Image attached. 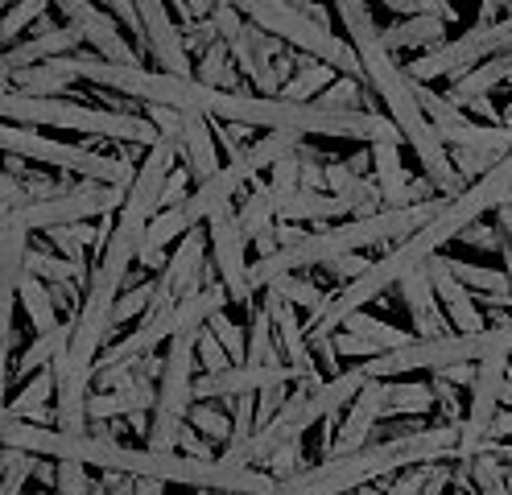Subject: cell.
I'll return each instance as SVG.
<instances>
[{"instance_id":"1","label":"cell","mask_w":512,"mask_h":495,"mask_svg":"<svg viewBox=\"0 0 512 495\" xmlns=\"http://www.w3.org/2000/svg\"><path fill=\"white\" fill-rule=\"evenodd\" d=\"M0 438H5V446L29 450L38 458L83 462V467H95V471H120V475H137V479L186 483L195 491L273 495L281 487L261 467H232V462H223V458H195V454H174V450L128 446L120 438H100V434H67V429H58V425H38L25 417H5Z\"/></svg>"},{"instance_id":"2","label":"cell","mask_w":512,"mask_h":495,"mask_svg":"<svg viewBox=\"0 0 512 495\" xmlns=\"http://www.w3.org/2000/svg\"><path fill=\"white\" fill-rule=\"evenodd\" d=\"M335 5V17L347 33V42L356 46L360 54V66H364V83L372 87L376 99H384V108H389V120L397 124L401 141L413 149V157L422 161V174L430 178V186L446 198H455L467 182L463 174L455 170L451 161V149H446V141L438 137V128L430 124V116L422 112L418 104V91H413V79L397 66L393 50L384 46L380 29L372 25V13L364 0H331Z\"/></svg>"},{"instance_id":"3","label":"cell","mask_w":512,"mask_h":495,"mask_svg":"<svg viewBox=\"0 0 512 495\" xmlns=\"http://www.w3.org/2000/svg\"><path fill=\"white\" fill-rule=\"evenodd\" d=\"M5 124H25V128H67V132H87V137H112L137 149H153L162 141V132L149 116H128L120 108H87L79 99H38V95H21L5 91L0 99Z\"/></svg>"},{"instance_id":"4","label":"cell","mask_w":512,"mask_h":495,"mask_svg":"<svg viewBox=\"0 0 512 495\" xmlns=\"http://www.w3.org/2000/svg\"><path fill=\"white\" fill-rule=\"evenodd\" d=\"M492 355H512V326H488V330H479V335H459V330H451V335L413 339L409 347L364 359V372L372 380H397L405 372H442V368L479 363Z\"/></svg>"},{"instance_id":"5","label":"cell","mask_w":512,"mask_h":495,"mask_svg":"<svg viewBox=\"0 0 512 495\" xmlns=\"http://www.w3.org/2000/svg\"><path fill=\"white\" fill-rule=\"evenodd\" d=\"M207 322H190L166 347L162 372H157V405L149 413L145 446L149 450H174L182 438L186 413L195 405V363H199V335Z\"/></svg>"},{"instance_id":"6","label":"cell","mask_w":512,"mask_h":495,"mask_svg":"<svg viewBox=\"0 0 512 495\" xmlns=\"http://www.w3.org/2000/svg\"><path fill=\"white\" fill-rule=\"evenodd\" d=\"M228 5H236L252 25H261L265 33H273V38L298 46L302 54H310L318 62L335 66L339 75L364 79L356 46H351L347 38H339V33H331L323 21H314L306 9H294L290 0H228Z\"/></svg>"},{"instance_id":"7","label":"cell","mask_w":512,"mask_h":495,"mask_svg":"<svg viewBox=\"0 0 512 495\" xmlns=\"http://www.w3.org/2000/svg\"><path fill=\"white\" fill-rule=\"evenodd\" d=\"M0 145H5V153H13V157L54 165V170H71V174H83L87 182H104V186H120V190H128L133 178H137V170L128 165V157H100V153H91L83 145L42 137L38 128H25V124H5L0 128Z\"/></svg>"},{"instance_id":"8","label":"cell","mask_w":512,"mask_h":495,"mask_svg":"<svg viewBox=\"0 0 512 495\" xmlns=\"http://www.w3.org/2000/svg\"><path fill=\"white\" fill-rule=\"evenodd\" d=\"M512 50V13H504L500 21H479L475 29L459 33L455 42H442L430 54L413 58L405 66V75L413 83H434V79H459L467 71H475L479 62H488L492 54Z\"/></svg>"},{"instance_id":"9","label":"cell","mask_w":512,"mask_h":495,"mask_svg":"<svg viewBox=\"0 0 512 495\" xmlns=\"http://www.w3.org/2000/svg\"><path fill=\"white\" fill-rule=\"evenodd\" d=\"M128 190L120 186H104V182H79L71 194L46 198V203H25L13 215L25 223V231H54V227H71V223H87V219H108L124 207Z\"/></svg>"},{"instance_id":"10","label":"cell","mask_w":512,"mask_h":495,"mask_svg":"<svg viewBox=\"0 0 512 495\" xmlns=\"http://www.w3.org/2000/svg\"><path fill=\"white\" fill-rule=\"evenodd\" d=\"M207 236H211V260H215V269H219V281L223 289H228V302L236 306H252L256 302V289H252V277H248V260H244V244L248 236L240 231V219L228 207H219L211 219H207Z\"/></svg>"},{"instance_id":"11","label":"cell","mask_w":512,"mask_h":495,"mask_svg":"<svg viewBox=\"0 0 512 495\" xmlns=\"http://www.w3.org/2000/svg\"><path fill=\"white\" fill-rule=\"evenodd\" d=\"M137 17H141V38H145L141 50L157 62V71L195 79V62H190L186 38L178 33L174 13H170L166 0H137Z\"/></svg>"},{"instance_id":"12","label":"cell","mask_w":512,"mask_h":495,"mask_svg":"<svg viewBox=\"0 0 512 495\" xmlns=\"http://www.w3.org/2000/svg\"><path fill=\"white\" fill-rule=\"evenodd\" d=\"M384 417V380H368L360 388V396L343 409L339 425H335V438L327 446V458H343V454H356L372 442V429Z\"/></svg>"},{"instance_id":"13","label":"cell","mask_w":512,"mask_h":495,"mask_svg":"<svg viewBox=\"0 0 512 495\" xmlns=\"http://www.w3.org/2000/svg\"><path fill=\"white\" fill-rule=\"evenodd\" d=\"M46 21V17H42ZM87 38H83V29L71 25V21H62V25H42L34 38H21L17 46L5 50V58H0V71L13 75V71H25V66H38V62H54L62 54H83Z\"/></svg>"},{"instance_id":"14","label":"cell","mask_w":512,"mask_h":495,"mask_svg":"<svg viewBox=\"0 0 512 495\" xmlns=\"http://www.w3.org/2000/svg\"><path fill=\"white\" fill-rule=\"evenodd\" d=\"M228 46H232L236 66L256 83V95H281L285 83H281L277 66H273V58L281 54V38H273V33H265L261 25L248 21Z\"/></svg>"},{"instance_id":"15","label":"cell","mask_w":512,"mask_h":495,"mask_svg":"<svg viewBox=\"0 0 512 495\" xmlns=\"http://www.w3.org/2000/svg\"><path fill=\"white\" fill-rule=\"evenodd\" d=\"M401 297H405V310L413 318V335L418 339H434V335H451V318L442 314V302H438V289L430 281V264L413 269L401 277Z\"/></svg>"},{"instance_id":"16","label":"cell","mask_w":512,"mask_h":495,"mask_svg":"<svg viewBox=\"0 0 512 495\" xmlns=\"http://www.w3.org/2000/svg\"><path fill=\"white\" fill-rule=\"evenodd\" d=\"M211 116L203 112H182V128H178V157H182V170H190V178L207 182L223 170L219 161V141L211 137Z\"/></svg>"},{"instance_id":"17","label":"cell","mask_w":512,"mask_h":495,"mask_svg":"<svg viewBox=\"0 0 512 495\" xmlns=\"http://www.w3.org/2000/svg\"><path fill=\"white\" fill-rule=\"evenodd\" d=\"M430 281H434V289H438L442 314L451 318V330H459V335H479V330H488V318L479 314L471 289H467L451 269H446L438 256L430 260Z\"/></svg>"},{"instance_id":"18","label":"cell","mask_w":512,"mask_h":495,"mask_svg":"<svg viewBox=\"0 0 512 495\" xmlns=\"http://www.w3.org/2000/svg\"><path fill=\"white\" fill-rule=\"evenodd\" d=\"M368 153H372V182L384 194V207H405L409 174L401 165V132H393V137H384V141H372Z\"/></svg>"},{"instance_id":"19","label":"cell","mask_w":512,"mask_h":495,"mask_svg":"<svg viewBox=\"0 0 512 495\" xmlns=\"http://www.w3.org/2000/svg\"><path fill=\"white\" fill-rule=\"evenodd\" d=\"M504 83H512V50H504V54H492L488 62H479L475 71H467V75H459L455 83H451V104L455 108H467L471 99H484V95H492L496 87H504Z\"/></svg>"},{"instance_id":"20","label":"cell","mask_w":512,"mask_h":495,"mask_svg":"<svg viewBox=\"0 0 512 495\" xmlns=\"http://www.w3.org/2000/svg\"><path fill=\"white\" fill-rule=\"evenodd\" d=\"M71 343V322H62L54 330H46V335H38L34 343H29L13 363H9V384H25L29 376H38L42 368H50V363L67 351Z\"/></svg>"},{"instance_id":"21","label":"cell","mask_w":512,"mask_h":495,"mask_svg":"<svg viewBox=\"0 0 512 495\" xmlns=\"http://www.w3.org/2000/svg\"><path fill=\"white\" fill-rule=\"evenodd\" d=\"M339 215H356V207L339 194H327V190H298L290 203L277 207V219H290V223H327Z\"/></svg>"},{"instance_id":"22","label":"cell","mask_w":512,"mask_h":495,"mask_svg":"<svg viewBox=\"0 0 512 495\" xmlns=\"http://www.w3.org/2000/svg\"><path fill=\"white\" fill-rule=\"evenodd\" d=\"M446 25L442 17H426V13H418V17H401L397 25H389V29H380V38H384V46H389L393 54L397 50H426V46H442L446 42Z\"/></svg>"},{"instance_id":"23","label":"cell","mask_w":512,"mask_h":495,"mask_svg":"<svg viewBox=\"0 0 512 495\" xmlns=\"http://www.w3.org/2000/svg\"><path fill=\"white\" fill-rule=\"evenodd\" d=\"M248 314V351H244V363H252V368H281V347H277V326H273V314H269V306L261 302V306H248L244 310Z\"/></svg>"},{"instance_id":"24","label":"cell","mask_w":512,"mask_h":495,"mask_svg":"<svg viewBox=\"0 0 512 495\" xmlns=\"http://www.w3.org/2000/svg\"><path fill=\"white\" fill-rule=\"evenodd\" d=\"M5 91H21V95H38V99H58L62 91H67L75 79L71 71L62 66V58L54 62H38V66H25V71H13L5 75Z\"/></svg>"},{"instance_id":"25","label":"cell","mask_w":512,"mask_h":495,"mask_svg":"<svg viewBox=\"0 0 512 495\" xmlns=\"http://www.w3.org/2000/svg\"><path fill=\"white\" fill-rule=\"evenodd\" d=\"M17 306H21V314L29 318V326L38 330V335H46V330H54V326H62V310L54 306V293H50V285L42 281V277H34V273H25L21 277V285H17Z\"/></svg>"},{"instance_id":"26","label":"cell","mask_w":512,"mask_h":495,"mask_svg":"<svg viewBox=\"0 0 512 495\" xmlns=\"http://www.w3.org/2000/svg\"><path fill=\"white\" fill-rule=\"evenodd\" d=\"M438 260L451 269L471 293H484V297H492V302H512V285H508V273H500V269H484V264H471V260H455V256H442L438 252Z\"/></svg>"},{"instance_id":"27","label":"cell","mask_w":512,"mask_h":495,"mask_svg":"<svg viewBox=\"0 0 512 495\" xmlns=\"http://www.w3.org/2000/svg\"><path fill=\"white\" fill-rule=\"evenodd\" d=\"M236 219H240V231L248 236V244L256 236H265V231L277 227V198H273V186L261 182V186H252L244 194V203L236 207Z\"/></svg>"},{"instance_id":"28","label":"cell","mask_w":512,"mask_h":495,"mask_svg":"<svg viewBox=\"0 0 512 495\" xmlns=\"http://www.w3.org/2000/svg\"><path fill=\"white\" fill-rule=\"evenodd\" d=\"M434 388L426 380H384V417H409L434 409Z\"/></svg>"},{"instance_id":"29","label":"cell","mask_w":512,"mask_h":495,"mask_svg":"<svg viewBox=\"0 0 512 495\" xmlns=\"http://www.w3.org/2000/svg\"><path fill=\"white\" fill-rule=\"evenodd\" d=\"M195 79L199 83H207V87H223V91H244V71L236 66V58H232V46L228 42H215L203 58H199V66H195Z\"/></svg>"},{"instance_id":"30","label":"cell","mask_w":512,"mask_h":495,"mask_svg":"<svg viewBox=\"0 0 512 495\" xmlns=\"http://www.w3.org/2000/svg\"><path fill=\"white\" fill-rule=\"evenodd\" d=\"M50 396H58V363H50V368H42L38 376H29L13 396H9V409L5 417H29L34 409H46Z\"/></svg>"},{"instance_id":"31","label":"cell","mask_w":512,"mask_h":495,"mask_svg":"<svg viewBox=\"0 0 512 495\" xmlns=\"http://www.w3.org/2000/svg\"><path fill=\"white\" fill-rule=\"evenodd\" d=\"M339 79V71L335 66H327V62H318V58H306V66L302 71L285 83V99H298V104H314V99H323V91L331 87Z\"/></svg>"},{"instance_id":"32","label":"cell","mask_w":512,"mask_h":495,"mask_svg":"<svg viewBox=\"0 0 512 495\" xmlns=\"http://www.w3.org/2000/svg\"><path fill=\"white\" fill-rule=\"evenodd\" d=\"M508 462L496 454V450H484L471 458V479H475V491L479 495H512L508 491Z\"/></svg>"},{"instance_id":"33","label":"cell","mask_w":512,"mask_h":495,"mask_svg":"<svg viewBox=\"0 0 512 495\" xmlns=\"http://www.w3.org/2000/svg\"><path fill=\"white\" fill-rule=\"evenodd\" d=\"M339 330H356V335H364V339H372V343H380L384 351H397V347H409L418 335H409V330H393V326H384L380 318H372V314H364V310H356L351 314Z\"/></svg>"},{"instance_id":"34","label":"cell","mask_w":512,"mask_h":495,"mask_svg":"<svg viewBox=\"0 0 512 495\" xmlns=\"http://www.w3.org/2000/svg\"><path fill=\"white\" fill-rule=\"evenodd\" d=\"M149 277H153V273L133 277V281H128V289L116 297V314H112V322H116V326L133 322V318H141V314H149L153 297H157V281H149Z\"/></svg>"},{"instance_id":"35","label":"cell","mask_w":512,"mask_h":495,"mask_svg":"<svg viewBox=\"0 0 512 495\" xmlns=\"http://www.w3.org/2000/svg\"><path fill=\"white\" fill-rule=\"evenodd\" d=\"M42 17H50V0H21V5L5 9V21H0V42H5V50L17 46L21 33L29 25H38Z\"/></svg>"},{"instance_id":"36","label":"cell","mask_w":512,"mask_h":495,"mask_svg":"<svg viewBox=\"0 0 512 495\" xmlns=\"http://www.w3.org/2000/svg\"><path fill=\"white\" fill-rule=\"evenodd\" d=\"M186 425H195L203 438L211 442H232V413H223V405L215 401H195L186 413Z\"/></svg>"},{"instance_id":"37","label":"cell","mask_w":512,"mask_h":495,"mask_svg":"<svg viewBox=\"0 0 512 495\" xmlns=\"http://www.w3.org/2000/svg\"><path fill=\"white\" fill-rule=\"evenodd\" d=\"M269 289H277L281 297H285V302H290V306H302V310H310L314 318L318 314H323L327 306H331V293H323V289H318L314 281H298L294 273L290 277H281V281H273Z\"/></svg>"},{"instance_id":"38","label":"cell","mask_w":512,"mask_h":495,"mask_svg":"<svg viewBox=\"0 0 512 495\" xmlns=\"http://www.w3.org/2000/svg\"><path fill=\"white\" fill-rule=\"evenodd\" d=\"M269 186H273L277 207H281V203H290V198L302 190V157H298V149H294L290 157H281L273 170H269Z\"/></svg>"},{"instance_id":"39","label":"cell","mask_w":512,"mask_h":495,"mask_svg":"<svg viewBox=\"0 0 512 495\" xmlns=\"http://www.w3.org/2000/svg\"><path fill=\"white\" fill-rule=\"evenodd\" d=\"M199 363H203V372H228L232 363H236V359L228 355V347L215 339L211 326H203V335H199Z\"/></svg>"},{"instance_id":"40","label":"cell","mask_w":512,"mask_h":495,"mask_svg":"<svg viewBox=\"0 0 512 495\" xmlns=\"http://www.w3.org/2000/svg\"><path fill=\"white\" fill-rule=\"evenodd\" d=\"M335 347H339V355H343V359H356V363L384 355V347H380V343H372V339L356 335V330H335Z\"/></svg>"},{"instance_id":"41","label":"cell","mask_w":512,"mask_h":495,"mask_svg":"<svg viewBox=\"0 0 512 495\" xmlns=\"http://www.w3.org/2000/svg\"><path fill=\"white\" fill-rule=\"evenodd\" d=\"M211 330H215V339L223 343V347H228V355L236 359V363H244V351H248V330H240V326H232L228 318H223V310L207 322Z\"/></svg>"},{"instance_id":"42","label":"cell","mask_w":512,"mask_h":495,"mask_svg":"<svg viewBox=\"0 0 512 495\" xmlns=\"http://www.w3.org/2000/svg\"><path fill=\"white\" fill-rule=\"evenodd\" d=\"M298 442H302V438H298ZM298 442L281 446V450H277V454L265 462V471H269L277 483H285V479H294V475H302V471H306V467H302V454H298V450H302Z\"/></svg>"},{"instance_id":"43","label":"cell","mask_w":512,"mask_h":495,"mask_svg":"<svg viewBox=\"0 0 512 495\" xmlns=\"http://www.w3.org/2000/svg\"><path fill=\"white\" fill-rule=\"evenodd\" d=\"M368 269H372V260L360 256V252H347V256H335V260L323 264V273H331L335 281H360Z\"/></svg>"},{"instance_id":"44","label":"cell","mask_w":512,"mask_h":495,"mask_svg":"<svg viewBox=\"0 0 512 495\" xmlns=\"http://www.w3.org/2000/svg\"><path fill=\"white\" fill-rule=\"evenodd\" d=\"M248 132H252L248 124H223V120H215V141H219L223 153H228V161L240 157V153L252 145V141H248Z\"/></svg>"},{"instance_id":"45","label":"cell","mask_w":512,"mask_h":495,"mask_svg":"<svg viewBox=\"0 0 512 495\" xmlns=\"http://www.w3.org/2000/svg\"><path fill=\"white\" fill-rule=\"evenodd\" d=\"M50 5L67 17L71 25H79V29H87L95 17H100V9H95V0H50Z\"/></svg>"},{"instance_id":"46","label":"cell","mask_w":512,"mask_h":495,"mask_svg":"<svg viewBox=\"0 0 512 495\" xmlns=\"http://www.w3.org/2000/svg\"><path fill=\"white\" fill-rule=\"evenodd\" d=\"M190 182H195V178H190V170H174L170 174V182H166V190H162V211H170V207H182L186 203V186Z\"/></svg>"},{"instance_id":"47","label":"cell","mask_w":512,"mask_h":495,"mask_svg":"<svg viewBox=\"0 0 512 495\" xmlns=\"http://www.w3.org/2000/svg\"><path fill=\"white\" fill-rule=\"evenodd\" d=\"M178 446H186V454H195V458H215V442L211 438H203L195 425H182V438H178Z\"/></svg>"},{"instance_id":"48","label":"cell","mask_w":512,"mask_h":495,"mask_svg":"<svg viewBox=\"0 0 512 495\" xmlns=\"http://www.w3.org/2000/svg\"><path fill=\"white\" fill-rule=\"evenodd\" d=\"M459 240H463V244H475V248H492V244H500V231H492V227H484V223H471Z\"/></svg>"},{"instance_id":"49","label":"cell","mask_w":512,"mask_h":495,"mask_svg":"<svg viewBox=\"0 0 512 495\" xmlns=\"http://www.w3.org/2000/svg\"><path fill=\"white\" fill-rule=\"evenodd\" d=\"M418 13H426V17H442L446 25H455V5L451 0H418Z\"/></svg>"},{"instance_id":"50","label":"cell","mask_w":512,"mask_h":495,"mask_svg":"<svg viewBox=\"0 0 512 495\" xmlns=\"http://www.w3.org/2000/svg\"><path fill=\"white\" fill-rule=\"evenodd\" d=\"M166 5H170V13L182 21V29L195 25V0H166Z\"/></svg>"},{"instance_id":"51","label":"cell","mask_w":512,"mask_h":495,"mask_svg":"<svg viewBox=\"0 0 512 495\" xmlns=\"http://www.w3.org/2000/svg\"><path fill=\"white\" fill-rule=\"evenodd\" d=\"M380 5L397 17H418V0H380Z\"/></svg>"},{"instance_id":"52","label":"cell","mask_w":512,"mask_h":495,"mask_svg":"<svg viewBox=\"0 0 512 495\" xmlns=\"http://www.w3.org/2000/svg\"><path fill=\"white\" fill-rule=\"evenodd\" d=\"M504 409H512V376H508V384H504Z\"/></svg>"},{"instance_id":"53","label":"cell","mask_w":512,"mask_h":495,"mask_svg":"<svg viewBox=\"0 0 512 495\" xmlns=\"http://www.w3.org/2000/svg\"><path fill=\"white\" fill-rule=\"evenodd\" d=\"M500 124H508V128H512V104H508V108L500 112Z\"/></svg>"},{"instance_id":"54","label":"cell","mask_w":512,"mask_h":495,"mask_svg":"<svg viewBox=\"0 0 512 495\" xmlns=\"http://www.w3.org/2000/svg\"><path fill=\"white\" fill-rule=\"evenodd\" d=\"M290 5H294V9H310V5H314V0H290Z\"/></svg>"},{"instance_id":"55","label":"cell","mask_w":512,"mask_h":495,"mask_svg":"<svg viewBox=\"0 0 512 495\" xmlns=\"http://www.w3.org/2000/svg\"><path fill=\"white\" fill-rule=\"evenodd\" d=\"M13 5H21V0H5V9H13Z\"/></svg>"}]
</instances>
